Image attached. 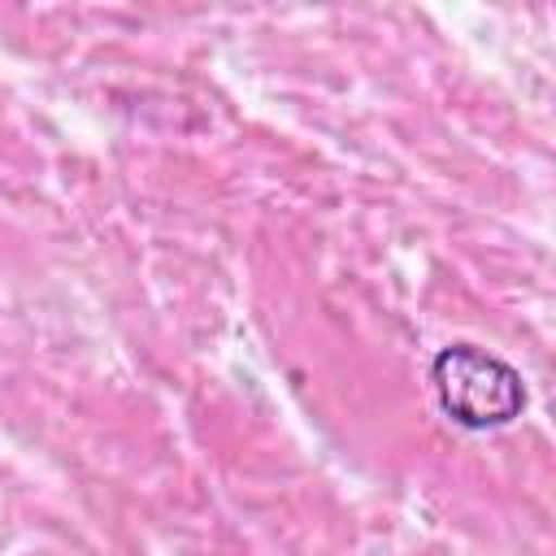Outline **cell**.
<instances>
[{"label": "cell", "mask_w": 556, "mask_h": 556, "mask_svg": "<svg viewBox=\"0 0 556 556\" xmlns=\"http://www.w3.org/2000/svg\"><path fill=\"white\" fill-rule=\"evenodd\" d=\"M430 382H434L439 408L465 430H500L517 421L526 408L521 374L495 352L473 343L443 348L430 365Z\"/></svg>", "instance_id": "1"}]
</instances>
